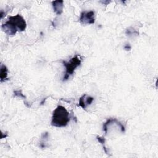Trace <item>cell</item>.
<instances>
[{
    "label": "cell",
    "instance_id": "cell-1",
    "mask_svg": "<svg viewBox=\"0 0 158 158\" xmlns=\"http://www.w3.org/2000/svg\"><path fill=\"white\" fill-rule=\"evenodd\" d=\"M69 113L65 107L58 106L53 111L51 125L56 127H65L70 122Z\"/></svg>",
    "mask_w": 158,
    "mask_h": 158
},
{
    "label": "cell",
    "instance_id": "cell-2",
    "mask_svg": "<svg viewBox=\"0 0 158 158\" xmlns=\"http://www.w3.org/2000/svg\"><path fill=\"white\" fill-rule=\"evenodd\" d=\"M81 63V59L79 55H75L72 57L69 61H63L62 64L65 67V72L62 78L63 81H66L72 75L75 69L78 67Z\"/></svg>",
    "mask_w": 158,
    "mask_h": 158
},
{
    "label": "cell",
    "instance_id": "cell-3",
    "mask_svg": "<svg viewBox=\"0 0 158 158\" xmlns=\"http://www.w3.org/2000/svg\"><path fill=\"white\" fill-rule=\"evenodd\" d=\"M6 22L13 25L19 31H24L27 27V23L25 19L20 14L9 17Z\"/></svg>",
    "mask_w": 158,
    "mask_h": 158
},
{
    "label": "cell",
    "instance_id": "cell-4",
    "mask_svg": "<svg viewBox=\"0 0 158 158\" xmlns=\"http://www.w3.org/2000/svg\"><path fill=\"white\" fill-rule=\"evenodd\" d=\"M79 21L83 25L93 24L95 22L94 12L93 10L83 11L80 14Z\"/></svg>",
    "mask_w": 158,
    "mask_h": 158
},
{
    "label": "cell",
    "instance_id": "cell-5",
    "mask_svg": "<svg viewBox=\"0 0 158 158\" xmlns=\"http://www.w3.org/2000/svg\"><path fill=\"white\" fill-rule=\"evenodd\" d=\"M94 100V98L91 96H87V94H84L82 96H81L79 99V106H80L82 109H85L88 106L90 105Z\"/></svg>",
    "mask_w": 158,
    "mask_h": 158
},
{
    "label": "cell",
    "instance_id": "cell-6",
    "mask_svg": "<svg viewBox=\"0 0 158 158\" xmlns=\"http://www.w3.org/2000/svg\"><path fill=\"white\" fill-rule=\"evenodd\" d=\"M1 28L5 33H6L7 35H10V36L15 35L16 34L17 31H18L14 26H12V25H10V23H9L6 22L2 25Z\"/></svg>",
    "mask_w": 158,
    "mask_h": 158
},
{
    "label": "cell",
    "instance_id": "cell-7",
    "mask_svg": "<svg viewBox=\"0 0 158 158\" xmlns=\"http://www.w3.org/2000/svg\"><path fill=\"white\" fill-rule=\"evenodd\" d=\"M54 12L57 15H60L63 12L64 8V1L62 0L54 1L52 2Z\"/></svg>",
    "mask_w": 158,
    "mask_h": 158
},
{
    "label": "cell",
    "instance_id": "cell-8",
    "mask_svg": "<svg viewBox=\"0 0 158 158\" xmlns=\"http://www.w3.org/2000/svg\"><path fill=\"white\" fill-rule=\"evenodd\" d=\"M8 70L7 67L5 65L1 64V72H0V78L1 82L4 81L7 78Z\"/></svg>",
    "mask_w": 158,
    "mask_h": 158
},
{
    "label": "cell",
    "instance_id": "cell-9",
    "mask_svg": "<svg viewBox=\"0 0 158 158\" xmlns=\"http://www.w3.org/2000/svg\"><path fill=\"white\" fill-rule=\"evenodd\" d=\"M125 33L129 37H130L131 36H135V35L137 36V35H138V32L131 27H130V28H127V30H126Z\"/></svg>",
    "mask_w": 158,
    "mask_h": 158
},
{
    "label": "cell",
    "instance_id": "cell-10",
    "mask_svg": "<svg viewBox=\"0 0 158 158\" xmlns=\"http://www.w3.org/2000/svg\"><path fill=\"white\" fill-rule=\"evenodd\" d=\"M96 139L102 145V147H103V149L104 150V152L106 154H108L107 153V150L106 149V147L105 146V139L103 137H100V136H96Z\"/></svg>",
    "mask_w": 158,
    "mask_h": 158
},
{
    "label": "cell",
    "instance_id": "cell-11",
    "mask_svg": "<svg viewBox=\"0 0 158 158\" xmlns=\"http://www.w3.org/2000/svg\"><path fill=\"white\" fill-rule=\"evenodd\" d=\"M14 96H15V97H18V98H23V99H25V96L22 93L21 91H20V90L15 91L14 92Z\"/></svg>",
    "mask_w": 158,
    "mask_h": 158
},
{
    "label": "cell",
    "instance_id": "cell-12",
    "mask_svg": "<svg viewBox=\"0 0 158 158\" xmlns=\"http://www.w3.org/2000/svg\"><path fill=\"white\" fill-rule=\"evenodd\" d=\"M124 49H125V50H127V51H129V50H130L131 49V46L130 45V44H126L125 46H124Z\"/></svg>",
    "mask_w": 158,
    "mask_h": 158
}]
</instances>
